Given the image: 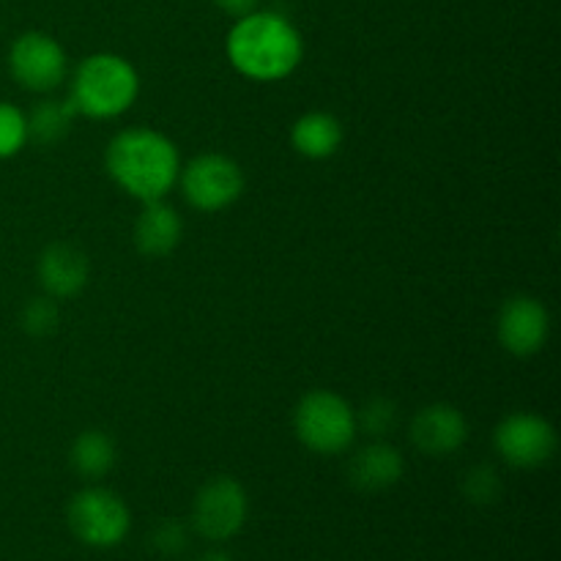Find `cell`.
I'll return each mask as SVG.
<instances>
[{
	"label": "cell",
	"mask_w": 561,
	"mask_h": 561,
	"mask_svg": "<svg viewBox=\"0 0 561 561\" xmlns=\"http://www.w3.org/2000/svg\"><path fill=\"white\" fill-rule=\"evenodd\" d=\"M356 427L367 433L373 438H383L398 427V405L387 398H376L362 409V414L356 416Z\"/></svg>",
	"instance_id": "cell-19"
},
{
	"label": "cell",
	"mask_w": 561,
	"mask_h": 561,
	"mask_svg": "<svg viewBox=\"0 0 561 561\" xmlns=\"http://www.w3.org/2000/svg\"><path fill=\"white\" fill-rule=\"evenodd\" d=\"M69 463L82 480H102L115 466V444L107 433L85 431L69 449Z\"/></svg>",
	"instance_id": "cell-16"
},
{
	"label": "cell",
	"mask_w": 561,
	"mask_h": 561,
	"mask_svg": "<svg viewBox=\"0 0 561 561\" xmlns=\"http://www.w3.org/2000/svg\"><path fill=\"white\" fill-rule=\"evenodd\" d=\"M405 471V460L392 444L373 442L362 447L359 453L351 458L348 463V480L356 491H387V488L398 485L400 477Z\"/></svg>",
	"instance_id": "cell-13"
},
{
	"label": "cell",
	"mask_w": 561,
	"mask_h": 561,
	"mask_svg": "<svg viewBox=\"0 0 561 561\" xmlns=\"http://www.w3.org/2000/svg\"><path fill=\"white\" fill-rule=\"evenodd\" d=\"M294 431L307 449L318 455H340L356 438V414L340 394L316 389L305 394L294 411Z\"/></svg>",
	"instance_id": "cell-4"
},
{
	"label": "cell",
	"mask_w": 561,
	"mask_h": 561,
	"mask_svg": "<svg viewBox=\"0 0 561 561\" xmlns=\"http://www.w3.org/2000/svg\"><path fill=\"white\" fill-rule=\"evenodd\" d=\"M463 493L471 504H493L502 493V480L491 466H474L463 480Z\"/></svg>",
	"instance_id": "cell-21"
},
{
	"label": "cell",
	"mask_w": 561,
	"mask_h": 561,
	"mask_svg": "<svg viewBox=\"0 0 561 561\" xmlns=\"http://www.w3.org/2000/svg\"><path fill=\"white\" fill-rule=\"evenodd\" d=\"M197 561H236V559H230L228 553H222V551H208V553H203Z\"/></svg>",
	"instance_id": "cell-24"
},
{
	"label": "cell",
	"mask_w": 561,
	"mask_h": 561,
	"mask_svg": "<svg viewBox=\"0 0 561 561\" xmlns=\"http://www.w3.org/2000/svg\"><path fill=\"white\" fill-rule=\"evenodd\" d=\"M131 515L124 499L107 488H85L69 504V529L91 548H115L129 535Z\"/></svg>",
	"instance_id": "cell-5"
},
{
	"label": "cell",
	"mask_w": 561,
	"mask_h": 561,
	"mask_svg": "<svg viewBox=\"0 0 561 561\" xmlns=\"http://www.w3.org/2000/svg\"><path fill=\"white\" fill-rule=\"evenodd\" d=\"M493 442H496L499 455L515 469H537V466L548 463L557 453L553 425L542 416L529 414V411L504 416Z\"/></svg>",
	"instance_id": "cell-9"
},
{
	"label": "cell",
	"mask_w": 561,
	"mask_h": 561,
	"mask_svg": "<svg viewBox=\"0 0 561 561\" xmlns=\"http://www.w3.org/2000/svg\"><path fill=\"white\" fill-rule=\"evenodd\" d=\"M466 438H469V425L455 405H425L411 422V442L416 444L420 453L433 455V458L458 453Z\"/></svg>",
	"instance_id": "cell-11"
},
{
	"label": "cell",
	"mask_w": 561,
	"mask_h": 561,
	"mask_svg": "<svg viewBox=\"0 0 561 561\" xmlns=\"http://www.w3.org/2000/svg\"><path fill=\"white\" fill-rule=\"evenodd\" d=\"M9 69L22 88L33 93H53L64 85L69 60L64 47L47 33H22L9 49Z\"/></svg>",
	"instance_id": "cell-8"
},
{
	"label": "cell",
	"mask_w": 561,
	"mask_h": 561,
	"mask_svg": "<svg viewBox=\"0 0 561 561\" xmlns=\"http://www.w3.org/2000/svg\"><path fill=\"white\" fill-rule=\"evenodd\" d=\"M499 340L515 356H531L546 345L551 318L542 301L531 296H513L499 312Z\"/></svg>",
	"instance_id": "cell-10"
},
{
	"label": "cell",
	"mask_w": 561,
	"mask_h": 561,
	"mask_svg": "<svg viewBox=\"0 0 561 561\" xmlns=\"http://www.w3.org/2000/svg\"><path fill=\"white\" fill-rule=\"evenodd\" d=\"M247 520V493L233 477L208 480L192 504V529L211 542H225L241 531Z\"/></svg>",
	"instance_id": "cell-7"
},
{
	"label": "cell",
	"mask_w": 561,
	"mask_h": 561,
	"mask_svg": "<svg viewBox=\"0 0 561 561\" xmlns=\"http://www.w3.org/2000/svg\"><path fill=\"white\" fill-rule=\"evenodd\" d=\"M60 323V310L55 305V299H31L22 310V327H25L27 334H36V337H44V334H53Z\"/></svg>",
	"instance_id": "cell-20"
},
{
	"label": "cell",
	"mask_w": 561,
	"mask_h": 561,
	"mask_svg": "<svg viewBox=\"0 0 561 561\" xmlns=\"http://www.w3.org/2000/svg\"><path fill=\"white\" fill-rule=\"evenodd\" d=\"M214 3L219 5V11H225V14L239 20V16H247L252 14V11H257V3H261V0H214Z\"/></svg>",
	"instance_id": "cell-23"
},
{
	"label": "cell",
	"mask_w": 561,
	"mask_h": 561,
	"mask_svg": "<svg viewBox=\"0 0 561 561\" xmlns=\"http://www.w3.org/2000/svg\"><path fill=\"white\" fill-rule=\"evenodd\" d=\"M38 279L53 299H71L88 283V257L80 247L49 244L38 257Z\"/></svg>",
	"instance_id": "cell-12"
},
{
	"label": "cell",
	"mask_w": 561,
	"mask_h": 561,
	"mask_svg": "<svg viewBox=\"0 0 561 561\" xmlns=\"http://www.w3.org/2000/svg\"><path fill=\"white\" fill-rule=\"evenodd\" d=\"M305 55V42L294 22L274 11L239 16L228 33V60L236 71L257 82L294 75Z\"/></svg>",
	"instance_id": "cell-1"
},
{
	"label": "cell",
	"mask_w": 561,
	"mask_h": 561,
	"mask_svg": "<svg viewBox=\"0 0 561 561\" xmlns=\"http://www.w3.org/2000/svg\"><path fill=\"white\" fill-rule=\"evenodd\" d=\"M181 190L197 211H222L244 192V173L239 164L222 153H201L179 173Z\"/></svg>",
	"instance_id": "cell-6"
},
{
	"label": "cell",
	"mask_w": 561,
	"mask_h": 561,
	"mask_svg": "<svg viewBox=\"0 0 561 561\" xmlns=\"http://www.w3.org/2000/svg\"><path fill=\"white\" fill-rule=\"evenodd\" d=\"M140 93L135 66L113 53L88 55L71 77L69 102L88 118H115L135 104Z\"/></svg>",
	"instance_id": "cell-3"
},
{
	"label": "cell",
	"mask_w": 561,
	"mask_h": 561,
	"mask_svg": "<svg viewBox=\"0 0 561 561\" xmlns=\"http://www.w3.org/2000/svg\"><path fill=\"white\" fill-rule=\"evenodd\" d=\"M115 184L142 203L162 201L179 181L181 157L173 140L153 129H124L107 146Z\"/></svg>",
	"instance_id": "cell-2"
},
{
	"label": "cell",
	"mask_w": 561,
	"mask_h": 561,
	"mask_svg": "<svg viewBox=\"0 0 561 561\" xmlns=\"http://www.w3.org/2000/svg\"><path fill=\"white\" fill-rule=\"evenodd\" d=\"M75 115L77 110L69 99H44L31 110V115H25L27 140H36L38 146L60 142L69 135Z\"/></svg>",
	"instance_id": "cell-17"
},
{
	"label": "cell",
	"mask_w": 561,
	"mask_h": 561,
	"mask_svg": "<svg viewBox=\"0 0 561 561\" xmlns=\"http://www.w3.org/2000/svg\"><path fill=\"white\" fill-rule=\"evenodd\" d=\"M184 236V222L179 211L162 201H151L142 206L135 222V244L146 257H168L179 247Z\"/></svg>",
	"instance_id": "cell-14"
},
{
	"label": "cell",
	"mask_w": 561,
	"mask_h": 561,
	"mask_svg": "<svg viewBox=\"0 0 561 561\" xmlns=\"http://www.w3.org/2000/svg\"><path fill=\"white\" fill-rule=\"evenodd\" d=\"M151 542L162 557H179V553H184L186 546H190V529H186L181 520H162V524L153 529Z\"/></svg>",
	"instance_id": "cell-22"
},
{
	"label": "cell",
	"mask_w": 561,
	"mask_h": 561,
	"mask_svg": "<svg viewBox=\"0 0 561 561\" xmlns=\"http://www.w3.org/2000/svg\"><path fill=\"white\" fill-rule=\"evenodd\" d=\"M27 142V121L14 104L0 102V159L20 153Z\"/></svg>",
	"instance_id": "cell-18"
},
{
	"label": "cell",
	"mask_w": 561,
	"mask_h": 561,
	"mask_svg": "<svg viewBox=\"0 0 561 561\" xmlns=\"http://www.w3.org/2000/svg\"><path fill=\"white\" fill-rule=\"evenodd\" d=\"M290 142L307 159H329L343 142V124L332 113H307L290 129Z\"/></svg>",
	"instance_id": "cell-15"
}]
</instances>
